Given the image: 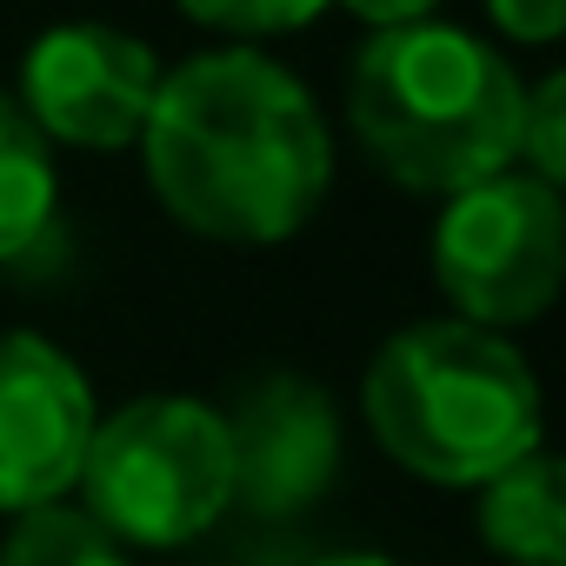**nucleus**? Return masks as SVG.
Masks as SVG:
<instances>
[{
    "label": "nucleus",
    "instance_id": "7ed1b4c3",
    "mask_svg": "<svg viewBox=\"0 0 566 566\" xmlns=\"http://www.w3.org/2000/svg\"><path fill=\"white\" fill-rule=\"evenodd\" d=\"M374 440L433 486H486L513 460L539 453L533 367L486 327L427 321L394 334L367 367Z\"/></svg>",
    "mask_w": 566,
    "mask_h": 566
},
{
    "label": "nucleus",
    "instance_id": "9d476101",
    "mask_svg": "<svg viewBox=\"0 0 566 566\" xmlns=\"http://www.w3.org/2000/svg\"><path fill=\"white\" fill-rule=\"evenodd\" d=\"M54 147L14 94H0V266L28 260L54 227Z\"/></svg>",
    "mask_w": 566,
    "mask_h": 566
},
{
    "label": "nucleus",
    "instance_id": "f257e3e1",
    "mask_svg": "<svg viewBox=\"0 0 566 566\" xmlns=\"http://www.w3.org/2000/svg\"><path fill=\"white\" fill-rule=\"evenodd\" d=\"M147 180L167 213L227 247H273L314 220L334 180V140L307 87L247 48L160 74L147 127Z\"/></svg>",
    "mask_w": 566,
    "mask_h": 566
},
{
    "label": "nucleus",
    "instance_id": "f8f14e48",
    "mask_svg": "<svg viewBox=\"0 0 566 566\" xmlns=\"http://www.w3.org/2000/svg\"><path fill=\"white\" fill-rule=\"evenodd\" d=\"M513 160H526L539 187H559V174H566V74H553V81H539V94H526Z\"/></svg>",
    "mask_w": 566,
    "mask_h": 566
},
{
    "label": "nucleus",
    "instance_id": "dca6fc26",
    "mask_svg": "<svg viewBox=\"0 0 566 566\" xmlns=\"http://www.w3.org/2000/svg\"><path fill=\"white\" fill-rule=\"evenodd\" d=\"M314 566H394V559H380V553H334V559H314Z\"/></svg>",
    "mask_w": 566,
    "mask_h": 566
},
{
    "label": "nucleus",
    "instance_id": "423d86ee",
    "mask_svg": "<svg viewBox=\"0 0 566 566\" xmlns=\"http://www.w3.org/2000/svg\"><path fill=\"white\" fill-rule=\"evenodd\" d=\"M154 87H160L154 54L107 21L48 28L21 61V107L48 134V147L54 140L94 147V154L134 147L147 127Z\"/></svg>",
    "mask_w": 566,
    "mask_h": 566
},
{
    "label": "nucleus",
    "instance_id": "6e6552de",
    "mask_svg": "<svg viewBox=\"0 0 566 566\" xmlns=\"http://www.w3.org/2000/svg\"><path fill=\"white\" fill-rule=\"evenodd\" d=\"M220 427L233 460V500H247L266 520L314 506L340 467V413L301 374H273L247 387L233 413H220Z\"/></svg>",
    "mask_w": 566,
    "mask_h": 566
},
{
    "label": "nucleus",
    "instance_id": "1a4fd4ad",
    "mask_svg": "<svg viewBox=\"0 0 566 566\" xmlns=\"http://www.w3.org/2000/svg\"><path fill=\"white\" fill-rule=\"evenodd\" d=\"M480 533L506 566H566V493L559 467L546 453L513 460L506 473L486 480L480 500Z\"/></svg>",
    "mask_w": 566,
    "mask_h": 566
},
{
    "label": "nucleus",
    "instance_id": "4468645a",
    "mask_svg": "<svg viewBox=\"0 0 566 566\" xmlns=\"http://www.w3.org/2000/svg\"><path fill=\"white\" fill-rule=\"evenodd\" d=\"M486 14H493L500 34L533 41V48L566 34V0H486Z\"/></svg>",
    "mask_w": 566,
    "mask_h": 566
},
{
    "label": "nucleus",
    "instance_id": "9b49d317",
    "mask_svg": "<svg viewBox=\"0 0 566 566\" xmlns=\"http://www.w3.org/2000/svg\"><path fill=\"white\" fill-rule=\"evenodd\" d=\"M0 566H127L120 539L87 520L81 506H28L14 513V533L0 546Z\"/></svg>",
    "mask_w": 566,
    "mask_h": 566
},
{
    "label": "nucleus",
    "instance_id": "0eeeda50",
    "mask_svg": "<svg viewBox=\"0 0 566 566\" xmlns=\"http://www.w3.org/2000/svg\"><path fill=\"white\" fill-rule=\"evenodd\" d=\"M94 387L41 334H0V513L54 506L87 460Z\"/></svg>",
    "mask_w": 566,
    "mask_h": 566
},
{
    "label": "nucleus",
    "instance_id": "ddd939ff",
    "mask_svg": "<svg viewBox=\"0 0 566 566\" xmlns=\"http://www.w3.org/2000/svg\"><path fill=\"white\" fill-rule=\"evenodd\" d=\"M321 8L327 0H180V14L220 34H287V28H307Z\"/></svg>",
    "mask_w": 566,
    "mask_h": 566
},
{
    "label": "nucleus",
    "instance_id": "f03ea898",
    "mask_svg": "<svg viewBox=\"0 0 566 566\" xmlns=\"http://www.w3.org/2000/svg\"><path fill=\"white\" fill-rule=\"evenodd\" d=\"M520 107L526 87L513 67L447 21L380 28L347 74V120L367 160L387 180L447 200L513 167Z\"/></svg>",
    "mask_w": 566,
    "mask_h": 566
},
{
    "label": "nucleus",
    "instance_id": "2eb2a0df",
    "mask_svg": "<svg viewBox=\"0 0 566 566\" xmlns=\"http://www.w3.org/2000/svg\"><path fill=\"white\" fill-rule=\"evenodd\" d=\"M340 8H354V14L380 34V28H413V21H433L440 0H340Z\"/></svg>",
    "mask_w": 566,
    "mask_h": 566
},
{
    "label": "nucleus",
    "instance_id": "39448f33",
    "mask_svg": "<svg viewBox=\"0 0 566 566\" xmlns=\"http://www.w3.org/2000/svg\"><path fill=\"white\" fill-rule=\"evenodd\" d=\"M566 273L559 187L533 174H493L447 200L433 233V280L467 327H520L553 307Z\"/></svg>",
    "mask_w": 566,
    "mask_h": 566
},
{
    "label": "nucleus",
    "instance_id": "20e7f679",
    "mask_svg": "<svg viewBox=\"0 0 566 566\" xmlns=\"http://www.w3.org/2000/svg\"><path fill=\"white\" fill-rule=\"evenodd\" d=\"M74 486L87 493V520H101L114 539L180 546L233 506L227 427L213 407L180 394L134 400L114 420H94Z\"/></svg>",
    "mask_w": 566,
    "mask_h": 566
}]
</instances>
